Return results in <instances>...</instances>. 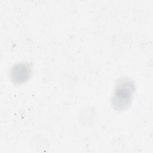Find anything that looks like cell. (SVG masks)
<instances>
[{"label":"cell","mask_w":153,"mask_h":153,"mask_svg":"<svg viewBox=\"0 0 153 153\" xmlns=\"http://www.w3.org/2000/svg\"><path fill=\"white\" fill-rule=\"evenodd\" d=\"M32 75V66L28 63L20 62L14 65L11 68L10 76L15 84H20L29 79Z\"/></svg>","instance_id":"7a4b0ae2"},{"label":"cell","mask_w":153,"mask_h":153,"mask_svg":"<svg viewBox=\"0 0 153 153\" xmlns=\"http://www.w3.org/2000/svg\"><path fill=\"white\" fill-rule=\"evenodd\" d=\"M135 90L134 81L127 77L120 78L116 83L111 97V104L114 109L124 111L131 104Z\"/></svg>","instance_id":"6da1fadb"}]
</instances>
